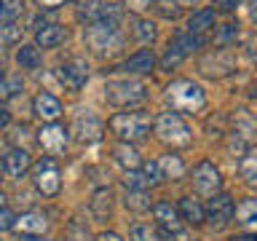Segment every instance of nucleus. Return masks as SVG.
<instances>
[{
  "label": "nucleus",
  "instance_id": "f3484780",
  "mask_svg": "<svg viewBox=\"0 0 257 241\" xmlns=\"http://www.w3.org/2000/svg\"><path fill=\"white\" fill-rule=\"evenodd\" d=\"M64 38H67V32L59 24H40L35 30V48H56Z\"/></svg>",
  "mask_w": 257,
  "mask_h": 241
},
{
  "label": "nucleus",
  "instance_id": "dca6fc26",
  "mask_svg": "<svg viewBox=\"0 0 257 241\" xmlns=\"http://www.w3.org/2000/svg\"><path fill=\"white\" fill-rule=\"evenodd\" d=\"M32 112H35L40 120H46V124H54V120L62 115V102L56 99L54 94L40 91L35 96V102H32Z\"/></svg>",
  "mask_w": 257,
  "mask_h": 241
},
{
  "label": "nucleus",
  "instance_id": "423d86ee",
  "mask_svg": "<svg viewBox=\"0 0 257 241\" xmlns=\"http://www.w3.org/2000/svg\"><path fill=\"white\" fill-rule=\"evenodd\" d=\"M30 169H32V182H35L40 196L54 198L56 193L62 190V169H59V164H56V158L46 156V158L35 161Z\"/></svg>",
  "mask_w": 257,
  "mask_h": 241
},
{
  "label": "nucleus",
  "instance_id": "58836bf2",
  "mask_svg": "<svg viewBox=\"0 0 257 241\" xmlns=\"http://www.w3.org/2000/svg\"><path fill=\"white\" fill-rule=\"evenodd\" d=\"M11 225H14V214L3 206L0 209V230H11Z\"/></svg>",
  "mask_w": 257,
  "mask_h": 241
},
{
  "label": "nucleus",
  "instance_id": "1a4fd4ad",
  "mask_svg": "<svg viewBox=\"0 0 257 241\" xmlns=\"http://www.w3.org/2000/svg\"><path fill=\"white\" fill-rule=\"evenodd\" d=\"M233 209H236V204H233V198L228 193H214L212 201H209V206L204 209V220H209V225H212L214 230H222V228H228L230 220H233Z\"/></svg>",
  "mask_w": 257,
  "mask_h": 241
},
{
  "label": "nucleus",
  "instance_id": "f03ea898",
  "mask_svg": "<svg viewBox=\"0 0 257 241\" xmlns=\"http://www.w3.org/2000/svg\"><path fill=\"white\" fill-rule=\"evenodd\" d=\"M107 126L120 142H140L150 134L153 118L148 115V112H140V110L137 112H115Z\"/></svg>",
  "mask_w": 257,
  "mask_h": 241
},
{
  "label": "nucleus",
  "instance_id": "37998d69",
  "mask_svg": "<svg viewBox=\"0 0 257 241\" xmlns=\"http://www.w3.org/2000/svg\"><path fill=\"white\" fill-rule=\"evenodd\" d=\"M94 241H123L118 236V233H99V236H96Z\"/></svg>",
  "mask_w": 257,
  "mask_h": 241
},
{
  "label": "nucleus",
  "instance_id": "9b49d317",
  "mask_svg": "<svg viewBox=\"0 0 257 241\" xmlns=\"http://www.w3.org/2000/svg\"><path fill=\"white\" fill-rule=\"evenodd\" d=\"M56 80L64 86V91L78 94L80 88L86 86V80H88V64L83 59L64 62V64H59V70H56Z\"/></svg>",
  "mask_w": 257,
  "mask_h": 241
},
{
  "label": "nucleus",
  "instance_id": "4c0bfd02",
  "mask_svg": "<svg viewBox=\"0 0 257 241\" xmlns=\"http://www.w3.org/2000/svg\"><path fill=\"white\" fill-rule=\"evenodd\" d=\"M128 11H134V14H145L150 8V0H123Z\"/></svg>",
  "mask_w": 257,
  "mask_h": 241
},
{
  "label": "nucleus",
  "instance_id": "f704fd0d",
  "mask_svg": "<svg viewBox=\"0 0 257 241\" xmlns=\"http://www.w3.org/2000/svg\"><path fill=\"white\" fill-rule=\"evenodd\" d=\"M142 174H145V180H148V185H150V188H156V185H161V182H164V177H161V169H158V164H156V161H150V164H145V166H142Z\"/></svg>",
  "mask_w": 257,
  "mask_h": 241
},
{
  "label": "nucleus",
  "instance_id": "49530a36",
  "mask_svg": "<svg viewBox=\"0 0 257 241\" xmlns=\"http://www.w3.org/2000/svg\"><path fill=\"white\" fill-rule=\"evenodd\" d=\"M19 241H48L43 236H19Z\"/></svg>",
  "mask_w": 257,
  "mask_h": 241
},
{
  "label": "nucleus",
  "instance_id": "a878e982",
  "mask_svg": "<svg viewBox=\"0 0 257 241\" xmlns=\"http://www.w3.org/2000/svg\"><path fill=\"white\" fill-rule=\"evenodd\" d=\"M128 236H132V241H164L161 230L156 228V225H150V222H137V225H132Z\"/></svg>",
  "mask_w": 257,
  "mask_h": 241
},
{
  "label": "nucleus",
  "instance_id": "c9c22d12",
  "mask_svg": "<svg viewBox=\"0 0 257 241\" xmlns=\"http://www.w3.org/2000/svg\"><path fill=\"white\" fill-rule=\"evenodd\" d=\"M182 59H185V54H182V51H177L174 46H169L166 56L161 59V67H164V70H174V67H177V64H180Z\"/></svg>",
  "mask_w": 257,
  "mask_h": 241
},
{
  "label": "nucleus",
  "instance_id": "bb28decb",
  "mask_svg": "<svg viewBox=\"0 0 257 241\" xmlns=\"http://www.w3.org/2000/svg\"><path fill=\"white\" fill-rule=\"evenodd\" d=\"M169 46H174L177 51H182L185 56H188L190 51H198V48L204 46V40H201V35H190V32H185V35H174V40Z\"/></svg>",
  "mask_w": 257,
  "mask_h": 241
},
{
  "label": "nucleus",
  "instance_id": "c03bdc74",
  "mask_svg": "<svg viewBox=\"0 0 257 241\" xmlns=\"http://www.w3.org/2000/svg\"><path fill=\"white\" fill-rule=\"evenodd\" d=\"M6 62H8V59H6V51L0 48V78L6 75Z\"/></svg>",
  "mask_w": 257,
  "mask_h": 241
},
{
  "label": "nucleus",
  "instance_id": "2eb2a0df",
  "mask_svg": "<svg viewBox=\"0 0 257 241\" xmlns=\"http://www.w3.org/2000/svg\"><path fill=\"white\" fill-rule=\"evenodd\" d=\"M30 166H32V161H30V153L24 148H11L3 156V172H6V177H11V180H22Z\"/></svg>",
  "mask_w": 257,
  "mask_h": 241
},
{
  "label": "nucleus",
  "instance_id": "f257e3e1",
  "mask_svg": "<svg viewBox=\"0 0 257 241\" xmlns=\"http://www.w3.org/2000/svg\"><path fill=\"white\" fill-rule=\"evenodd\" d=\"M153 134L158 137L164 145H172V148H190L193 145V132L190 126L182 120L180 112H161V115L153 120Z\"/></svg>",
  "mask_w": 257,
  "mask_h": 241
},
{
  "label": "nucleus",
  "instance_id": "2f4dec72",
  "mask_svg": "<svg viewBox=\"0 0 257 241\" xmlns=\"http://www.w3.org/2000/svg\"><path fill=\"white\" fill-rule=\"evenodd\" d=\"M123 188L126 190H148L150 185L145 180L142 169H128V172H123Z\"/></svg>",
  "mask_w": 257,
  "mask_h": 241
},
{
  "label": "nucleus",
  "instance_id": "cd10ccee",
  "mask_svg": "<svg viewBox=\"0 0 257 241\" xmlns=\"http://www.w3.org/2000/svg\"><path fill=\"white\" fill-rule=\"evenodd\" d=\"M110 209H112L110 190H99V193L91 198V212H94V217H96V220H107V217H110Z\"/></svg>",
  "mask_w": 257,
  "mask_h": 241
},
{
  "label": "nucleus",
  "instance_id": "f8f14e48",
  "mask_svg": "<svg viewBox=\"0 0 257 241\" xmlns=\"http://www.w3.org/2000/svg\"><path fill=\"white\" fill-rule=\"evenodd\" d=\"M153 217H156V228H164V236H182V220L177 206H172L169 201H161V204H153Z\"/></svg>",
  "mask_w": 257,
  "mask_h": 241
},
{
  "label": "nucleus",
  "instance_id": "6e6552de",
  "mask_svg": "<svg viewBox=\"0 0 257 241\" xmlns=\"http://www.w3.org/2000/svg\"><path fill=\"white\" fill-rule=\"evenodd\" d=\"M38 145L43 148L48 156H62V153H67V145H70V132L64 129L62 124H43L38 132Z\"/></svg>",
  "mask_w": 257,
  "mask_h": 241
},
{
  "label": "nucleus",
  "instance_id": "9d476101",
  "mask_svg": "<svg viewBox=\"0 0 257 241\" xmlns=\"http://www.w3.org/2000/svg\"><path fill=\"white\" fill-rule=\"evenodd\" d=\"M193 188H196V193L209 196V198H212L214 193H220V188H222L220 169H217L212 161H201V164H196V169H193Z\"/></svg>",
  "mask_w": 257,
  "mask_h": 241
},
{
  "label": "nucleus",
  "instance_id": "aec40b11",
  "mask_svg": "<svg viewBox=\"0 0 257 241\" xmlns=\"http://www.w3.org/2000/svg\"><path fill=\"white\" fill-rule=\"evenodd\" d=\"M177 212H180L182 222H190V225H201V222H204V206H201L193 196H185L180 201V206H177Z\"/></svg>",
  "mask_w": 257,
  "mask_h": 241
},
{
  "label": "nucleus",
  "instance_id": "4be33fe9",
  "mask_svg": "<svg viewBox=\"0 0 257 241\" xmlns=\"http://www.w3.org/2000/svg\"><path fill=\"white\" fill-rule=\"evenodd\" d=\"M209 27H214V11H212V8L196 11L188 19V32H190V35H201V32H206Z\"/></svg>",
  "mask_w": 257,
  "mask_h": 241
},
{
  "label": "nucleus",
  "instance_id": "ea45409f",
  "mask_svg": "<svg viewBox=\"0 0 257 241\" xmlns=\"http://www.w3.org/2000/svg\"><path fill=\"white\" fill-rule=\"evenodd\" d=\"M214 3H217V8H220V11L230 14V11H236V8L241 6V0H214Z\"/></svg>",
  "mask_w": 257,
  "mask_h": 241
},
{
  "label": "nucleus",
  "instance_id": "09e8293b",
  "mask_svg": "<svg viewBox=\"0 0 257 241\" xmlns=\"http://www.w3.org/2000/svg\"><path fill=\"white\" fill-rule=\"evenodd\" d=\"M6 204H8V198H6V193H3V190H0V209H3Z\"/></svg>",
  "mask_w": 257,
  "mask_h": 241
},
{
  "label": "nucleus",
  "instance_id": "0eeeda50",
  "mask_svg": "<svg viewBox=\"0 0 257 241\" xmlns=\"http://www.w3.org/2000/svg\"><path fill=\"white\" fill-rule=\"evenodd\" d=\"M102 120L94 115L91 110H78L75 118H72V126H70V137H75L78 142L83 145H91V142H99L102 140Z\"/></svg>",
  "mask_w": 257,
  "mask_h": 241
},
{
  "label": "nucleus",
  "instance_id": "a19ab883",
  "mask_svg": "<svg viewBox=\"0 0 257 241\" xmlns=\"http://www.w3.org/2000/svg\"><path fill=\"white\" fill-rule=\"evenodd\" d=\"M35 3H38L40 8H59V6L67 3V0H35Z\"/></svg>",
  "mask_w": 257,
  "mask_h": 241
},
{
  "label": "nucleus",
  "instance_id": "7ed1b4c3",
  "mask_svg": "<svg viewBox=\"0 0 257 241\" xmlns=\"http://www.w3.org/2000/svg\"><path fill=\"white\" fill-rule=\"evenodd\" d=\"M166 102L172 112H196L206 104V96H204V88L193 83V80H174L166 88Z\"/></svg>",
  "mask_w": 257,
  "mask_h": 241
},
{
  "label": "nucleus",
  "instance_id": "c85d7f7f",
  "mask_svg": "<svg viewBox=\"0 0 257 241\" xmlns=\"http://www.w3.org/2000/svg\"><path fill=\"white\" fill-rule=\"evenodd\" d=\"M123 201H126V206L132 209V212H148V209L153 206L148 190H126V198Z\"/></svg>",
  "mask_w": 257,
  "mask_h": 241
},
{
  "label": "nucleus",
  "instance_id": "393cba45",
  "mask_svg": "<svg viewBox=\"0 0 257 241\" xmlns=\"http://www.w3.org/2000/svg\"><path fill=\"white\" fill-rule=\"evenodd\" d=\"M233 217H236V222H241V225H254L257 222V201L244 198L236 209H233Z\"/></svg>",
  "mask_w": 257,
  "mask_h": 241
},
{
  "label": "nucleus",
  "instance_id": "c756f323",
  "mask_svg": "<svg viewBox=\"0 0 257 241\" xmlns=\"http://www.w3.org/2000/svg\"><path fill=\"white\" fill-rule=\"evenodd\" d=\"M24 88L22 75H3L0 78V99H11Z\"/></svg>",
  "mask_w": 257,
  "mask_h": 241
},
{
  "label": "nucleus",
  "instance_id": "b1692460",
  "mask_svg": "<svg viewBox=\"0 0 257 241\" xmlns=\"http://www.w3.org/2000/svg\"><path fill=\"white\" fill-rule=\"evenodd\" d=\"M24 14V0H0V27L14 24Z\"/></svg>",
  "mask_w": 257,
  "mask_h": 241
},
{
  "label": "nucleus",
  "instance_id": "7c9ffc66",
  "mask_svg": "<svg viewBox=\"0 0 257 241\" xmlns=\"http://www.w3.org/2000/svg\"><path fill=\"white\" fill-rule=\"evenodd\" d=\"M238 40V24H222L214 35V46L217 48H228Z\"/></svg>",
  "mask_w": 257,
  "mask_h": 241
},
{
  "label": "nucleus",
  "instance_id": "412c9836",
  "mask_svg": "<svg viewBox=\"0 0 257 241\" xmlns=\"http://www.w3.org/2000/svg\"><path fill=\"white\" fill-rule=\"evenodd\" d=\"M156 164H158L161 177H164V180H180V177L185 174L182 158H180V156H172V153H169V156H161Z\"/></svg>",
  "mask_w": 257,
  "mask_h": 241
},
{
  "label": "nucleus",
  "instance_id": "6ab92c4d",
  "mask_svg": "<svg viewBox=\"0 0 257 241\" xmlns=\"http://www.w3.org/2000/svg\"><path fill=\"white\" fill-rule=\"evenodd\" d=\"M112 158H115L126 172H128V169H140V164H142L140 153H137V148L132 142H118L115 148H112Z\"/></svg>",
  "mask_w": 257,
  "mask_h": 241
},
{
  "label": "nucleus",
  "instance_id": "5701e85b",
  "mask_svg": "<svg viewBox=\"0 0 257 241\" xmlns=\"http://www.w3.org/2000/svg\"><path fill=\"white\" fill-rule=\"evenodd\" d=\"M16 62H19L22 70H38L43 64V56H40V48L35 46H22L16 51Z\"/></svg>",
  "mask_w": 257,
  "mask_h": 241
},
{
  "label": "nucleus",
  "instance_id": "4468645a",
  "mask_svg": "<svg viewBox=\"0 0 257 241\" xmlns=\"http://www.w3.org/2000/svg\"><path fill=\"white\" fill-rule=\"evenodd\" d=\"M11 228L19 233V236H43L48 230V220H46L43 212H27V214L14 217Z\"/></svg>",
  "mask_w": 257,
  "mask_h": 241
},
{
  "label": "nucleus",
  "instance_id": "e433bc0d",
  "mask_svg": "<svg viewBox=\"0 0 257 241\" xmlns=\"http://www.w3.org/2000/svg\"><path fill=\"white\" fill-rule=\"evenodd\" d=\"M16 35H19V27H16V24H6V27H0V43H14Z\"/></svg>",
  "mask_w": 257,
  "mask_h": 241
},
{
  "label": "nucleus",
  "instance_id": "20e7f679",
  "mask_svg": "<svg viewBox=\"0 0 257 241\" xmlns=\"http://www.w3.org/2000/svg\"><path fill=\"white\" fill-rule=\"evenodd\" d=\"M86 43H88V48H94L96 54L118 51V48L123 46V35H120V30H118V19H104V22L86 24Z\"/></svg>",
  "mask_w": 257,
  "mask_h": 241
},
{
  "label": "nucleus",
  "instance_id": "a18cd8bd",
  "mask_svg": "<svg viewBox=\"0 0 257 241\" xmlns=\"http://www.w3.org/2000/svg\"><path fill=\"white\" fill-rule=\"evenodd\" d=\"M233 241H257V238L252 236V233H241V236H236Z\"/></svg>",
  "mask_w": 257,
  "mask_h": 241
},
{
  "label": "nucleus",
  "instance_id": "79ce46f5",
  "mask_svg": "<svg viewBox=\"0 0 257 241\" xmlns=\"http://www.w3.org/2000/svg\"><path fill=\"white\" fill-rule=\"evenodd\" d=\"M8 124H11V112H8V107L0 104V129H6Z\"/></svg>",
  "mask_w": 257,
  "mask_h": 241
},
{
  "label": "nucleus",
  "instance_id": "72a5a7b5",
  "mask_svg": "<svg viewBox=\"0 0 257 241\" xmlns=\"http://www.w3.org/2000/svg\"><path fill=\"white\" fill-rule=\"evenodd\" d=\"M134 38L140 40V43H153V40H156V24L148 22V19H137Z\"/></svg>",
  "mask_w": 257,
  "mask_h": 241
},
{
  "label": "nucleus",
  "instance_id": "ddd939ff",
  "mask_svg": "<svg viewBox=\"0 0 257 241\" xmlns=\"http://www.w3.org/2000/svg\"><path fill=\"white\" fill-rule=\"evenodd\" d=\"M78 19H80V22H86V24L104 22V19H118V8H115V6H110L107 0H88V3L80 6Z\"/></svg>",
  "mask_w": 257,
  "mask_h": 241
},
{
  "label": "nucleus",
  "instance_id": "a211bd4d",
  "mask_svg": "<svg viewBox=\"0 0 257 241\" xmlns=\"http://www.w3.org/2000/svg\"><path fill=\"white\" fill-rule=\"evenodd\" d=\"M123 70H126V72H137V75L153 72V70H156V56H153V51H148V48H142V51L132 54V56L123 62Z\"/></svg>",
  "mask_w": 257,
  "mask_h": 241
},
{
  "label": "nucleus",
  "instance_id": "473e14b6",
  "mask_svg": "<svg viewBox=\"0 0 257 241\" xmlns=\"http://www.w3.org/2000/svg\"><path fill=\"white\" fill-rule=\"evenodd\" d=\"M238 172H241V177H244L246 182H254V177H257V158H254L252 150H246L244 156H241V161H238Z\"/></svg>",
  "mask_w": 257,
  "mask_h": 241
},
{
  "label": "nucleus",
  "instance_id": "39448f33",
  "mask_svg": "<svg viewBox=\"0 0 257 241\" xmlns=\"http://www.w3.org/2000/svg\"><path fill=\"white\" fill-rule=\"evenodd\" d=\"M104 99L115 107H137L148 99V86L140 80H110L104 86Z\"/></svg>",
  "mask_w": 257,
  "mask_h": 241
},
{
  "label": "nucleus",
  "instance_id": "de8ad7c7",
  "mask_svg": "<svg viewBox=\"0 0 257 241\" xmlns=\"http://www.w3.org/2000/svg\"><path fill=\"white\" fill-rule=\"evenodd\" d=\"M174 3H177V6H180V8H182V6H196V3H198V0H174Z\"/></svg>",
  "mask_w": 257,
  "mask_h": 241
}]
</instances>
